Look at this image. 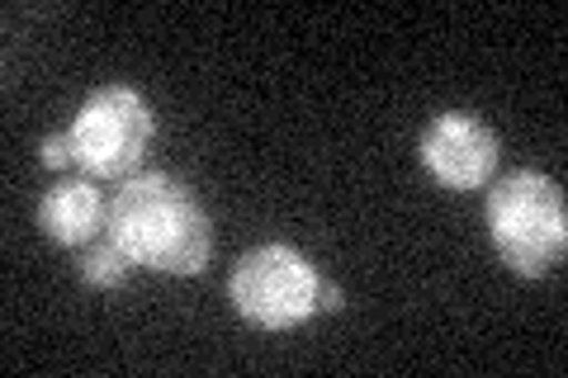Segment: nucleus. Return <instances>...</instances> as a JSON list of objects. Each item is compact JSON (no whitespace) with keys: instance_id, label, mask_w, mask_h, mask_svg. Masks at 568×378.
<instances>
[{"instance_id":"obj_5","label":"nucleus","mask_w":568,"mask_h":378,"mask_svg":"<svg viewBox=\"0 0 568 378\" xmlns=\"http://www.w3.org/2000/svg\"><path fill=\"white\" fill-rule=\"evenodd\" d=\"M422 166L446 190H484L497 171V137L484 119L450 110L422 133Z\"/></svg>"},{"instance_id":"obj_2","label":"nucleus","mask_w":568,"mask_h":378,"mask_svg":"<svg viewBox=\"0 0 568 378\" xmlns=\"http://www.w3.org/2000/svg\"><path fill=\"white\" fill-rule=\"evenodd\" d=\"M488 237L517 275L540 279L564 260L568 213L564 194L540 171H511L488 190Z\"/></svg>"},{"instance_id":"obj_1","label":"nucleus","mask_w":568,"mask_h":378,"mask_svg":"<svg viewBox=\"0 0 568 378\" xmlns=\"http://www.w3.org/2000/svg\"><path fill=\"white\" fill-rule=\"evenodd\" d=\"M104 237L156 275H200L213 256V227L194 190L175 175L148 171L123 180L104 213Z\"/></svg>"},{"instance_id":"obj_7","label":"nucleus","mask_w":568,"mask_h":378,"mask_svg":"<svg viewBox=\"0 0 568 378\" xmlns=\"http://www.w3.org/2000/svg\"><path fill=\"white\" fill-rule=\"evenodd\" d=\"M77 269H81V279L91 284V289H119L123 279H129V269H133V260L123 256V251L104 237L91 242V246H81V256H77Z\"/></svg>"},{"instance_id":"obj_3","label":"nucleus","mask_w":568,"mask_h":378,"mask_svg":"<svg viewBox=\"0 0 568 378\" xmlns=\"http://www.w3.org/2000/svg\"><path fill=\"white\" fill-rule=\"evenodd\" d=\"M152 110L133 85H100L71 119V156L95 180H133L152 142Z\"/></svg>"},{"instance_id":"obj_8","label":"nucleus","mask_w":568,"mask_h":378,"mask_svg":"<svg viewBox=\"0 0 568 378\" xmlns=\"http://www.w3.org/2000/svg\"><path fill=\"white\" fill-rule=\"evenodd\" d=\"M39 156H43V166L48 171H62V166H71V137L67 133H52V137H43V147H39Z\"/></svg>"},{"instance_id":"obj_4","label":"nucleus","mask_w":568,"mask_h":378,"mask_svg":"<svg viewBox=\"0 0 568 378\" xmlns=\"http://www.w3.org/2000/svg\"><path fill=\"white\" fill-rule=\"evenodd\" d=\"M317 269L304 251L271 242L242 256L233 269V308L261 331H290L317 313Z\"/></svg>"},{"instance_id":"obj_6","label":"nucleus","mask_w":568,"mask_h":378,"mask_svg":"<svg viewBox=\"0 0 568 378\" xmlns=\"http://www.w3.org/2000/svg\"><path fill=\"white\" fill-rule=\"evenodd\" d=\"M104 213H110V204L100 200L91 180H58L39 204V227L48 242L81 251L104 232Z\"/></svg>"},{"instance_id":"obj_9","label":"nucleus","mask_w":568,"mask_h":378,"mask_svg":"<svg viewBox=\"0 0 568 378\" xmlns=\"http://www.w3.org/2000/svg\"><path fill=\"white\" fill-rule=\"evenodd\" d=\"M317 308L323 313H342V289H336V284H317Z\"/></svg>"}]
</instances>
